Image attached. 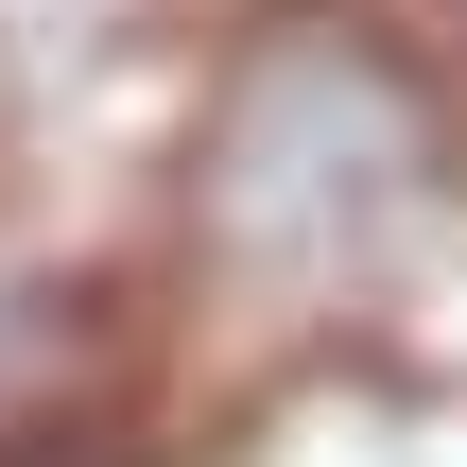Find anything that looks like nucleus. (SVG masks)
<instances>
[{
    "label": "nucleus",
    "mask_w": 467,
    "mask_h": 467,
    "mask_svg": "<svg viewBox=\"0 0 467 467\" xmlns=\"http://www.w3.org/2000/svg\"><path fill=\"white\" fill-rule=\"evenodd\" d=\"M173 173L191 277H225L277 329H347L467 243V87L381 0H243Z\"/></svg>",
    "instance_id": "obj_1"
}]
</instances>
